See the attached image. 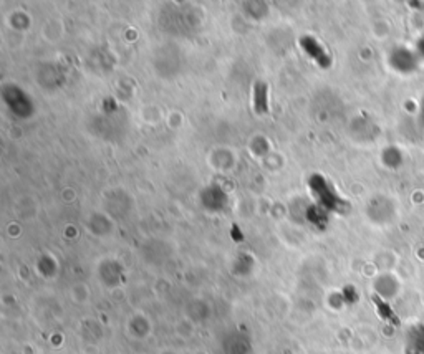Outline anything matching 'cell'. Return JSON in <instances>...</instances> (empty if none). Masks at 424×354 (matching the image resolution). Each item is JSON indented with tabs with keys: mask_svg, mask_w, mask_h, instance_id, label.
I'll return each mask as SVG.
<instances>
[{
	"mask_svg": "<svg viewBox=\"0 0 424 354\" xmlns=\"http://www.w3.org/2000/svg\"><path fill=\"white\" fill-rule=\"evenodd\" d=\"M255 111L259 113V115H267L269 111V105H267V85L260 83L255 85Z\"/></svg>",
	"mask_w": 424,
	"mask_h": 354,
	"instance_id": "1",
	"label": "cell"
}]
</instances>
